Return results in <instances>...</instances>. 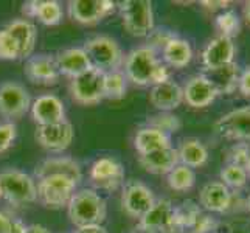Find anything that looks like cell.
<instances>
[{
  "label": "cell",
  "mask_w": 250,
  "mask_h": 233,
  "mask_svg": "<svg viewBox=\"0 0 250 233\" xmlns=\"http://www.w3.org/2000/svg\"><path fill=\"white\" fill-rule=\"evenodd\" d=\"M70 222L76 229L89 226H103L107 216V205L97 190L81 188L76 190L67 205Z\"/></svg>",
  "instance_id": "6da1fadb"
},
{
  "label": "cell",
  "mask_w": 250,
  "mask_h": 233,
  "mask_svg": "<svg viewBox=\"0 0 250 233\" xmlns=\"http://www.w3.org/2000/svg\"><path fill=\"white\" fill-rule=\"evenodd\" d=\"M83 50L87 55L90 65L103 73L117 72L125 63V55L120 44L114 38L104 34L85 41Z\"/></svg>",
  "instance_id": "7a4b0ae2"
},
{
  "label": "cell",
  "mask_w": 250,
  "mask_h": 233,
  "mask_svg": "<svg viewBox=\"0 0 250 233\" xmlns=\"http://www.w3.org/2000/svg\"><path fill=\"white\" fill-rule=\"evenodd\" d=\"M162 63L157 58V51L148 47L142 45L131 50L125 56V76L127 81L134 83L135 85H152L154 75Z\"/></svg>",
  "instance_id": "3957f363"
},
{
  "label": "cell",
  "mask_w": 250,
  "mask_h": 233,
  "mask_svg": "<svg viewBox=\"0 0 250 233\" xmlns=\"http://www.w3.org/2000/svg\"><path fill=\"white\" fill-rule=\"evenodd\" d=\"M0 193L2 199L16 207L38 201L36 180L19 169H5L0 172Z\"/></svg>",
  "instance_id": "277c9868"
},
{
  "label": "cell",
  "mask_w": 250,
  "mask_h": 233,
  "mask_svg": "<svg viewBox=\"0 0 250 233\" xmlns=\"http://www.w3.org/2000/svg\"><path fill=\"white\" fill-rule=\"evenodd\" d=\"M34 180H36L38 201L47 209L53 210L67 207L78 187V184H75L72 179L59 174H51Z\"/></svg>",
  "instance_id": "5b68a950"
},
{
  "label": "cell",
  "mask_w": 250,
  "mask_h": 233,
  "mask_svg": "<svg viewBox=\"0 0 250 233\" xmlns=\"http://www.w3.org/2000/svg\"><path fill=\"white\" fill-rule=\"evenodd\" d=\"M125 30L137 38H148L154 30V11L149 0H126L120 2Z\"/></svg>",
  "instance_id": "8992f818"
},
{
  "label": "cell",
  "mask_w": 250,
  "mask_h": 233,
  "mask_svg": "<svg viewBox=\"0 0 250 233\" xmlns=\"http://www.w3.org/2000/svg\"><path fill=\"white\" fill-rule=\"evenodd\" d=\"M70 93L73 101L78 105H98L100 101L104 100V73L93 67L89 68L87 72L72 80Z\"/></svg>",
  "instance_id": "52a82bcc"
},
{
  "label": "cell",
  "mask_w": 250,
  "mask_h": 233,
  "mask_svg": "<svg viewBox=\"0 0 250 233\" xmlns=\"http://www.w3.org/2000/svg\"><path fill=\"white\" fill-rule=\"evenodd\" d=\"M89 179L95 190L107 193L117 191L120 187L125 185V168L115 157L104 155L92 163Z\"/></svg>",
  "instance_id": "ba28073f"
},
{
  "label": "cell",
  "mask_w": 250,
  "mask_h": 233,
  "mask_svg": "<svg viewBox=\"0 0 250 233\" xmlns=\"http://www.w3.org/2000/svg\"><path fill=\"white\" fill-rule=\"evenodd\" d=\"M156 196L152 190L140 180H129L123 185L122 209L127 216L140 219L156 204Z\"/></svg>",
  "instance_id": "9c48e42d"
},
{
  "label": "cell",
  "mask_w": 250,
  "mask_h": 233,
  "mask_svg": "<svg viewBox=\"0 0 250 233\" xmlns=\"http://www.w3.org/2000/svg\"><path fill=\"white\" fill-rule=\"evenodd\" d=\"M214 131L221 137L235 142H250V106L238 107L224 114L214 123Z\"/></svg>",
  "instance_id": "30bf717a"
},
{
  "label": "cell",
  "mask_w": 250,
  "mask_h": 233,
  "mask_svg": "<svg viewBox=\"0 0 250 233\" xmlns=\"http://www.w3.org/2000/svg\"><path fill=\"white\" fill-rule=\"evenodd\" d=\"M30 107V93L22 84L14 81L0 84V115L5 118H21Z\"/></svg>",
  "instance_id": "8fae6325"
},
{
  "label": "cell",
  "mask_w": 250,
  "mask_h": 233,
  "mask_svg": "<svg viewBox=\"0 0 250 233\" xmlns=\"http://www.w3.org/2000/svg\"><path fill=\"white\" fill-rule=\"evenodd\" d=\"M115 11V2L110 0H70L68 14L78 23L95 25Z\"/></svg>",
  "instance_id": "7c38bea8"
},
{
  "label": "cell",
  "mask_w": 250,
  "mask_h": 233,
  "mask_svg": "<svg viewBox=\"0 0 250 233\" xmlns=\"http://www.w3.org/2000/svg\"><path fill=\"white\" fill-rule=\"evenodd\" d=\"M172 213L174 205L169 199L156 201L149 212L139 219V230L142 233H174Z\"/></svg>",
  "instance_id": "4fadbf2b"
},
{
  "label": "cell",
  "mask_w": 250,
  "mask_h": 233,
  "mask_svg": "<svg viewBox=\"0 0 250 233\" xmlns=\"http://www.w3.org/2000/svg\"><path fill=\"white\" fill-rule=\"evenodd\" d=\"M202 65L205 70L216 72L235 63V44L233 39L219 36L211 39L202 51Z\"/></svg>",
  "instance_id": "5bb4252c"
},
{
  "label": "cell",
  "mask_w": 250,
  "mask_h": 233,
  "mask_svg": "<svg viewBox=\"0 0 250 233\" xmlns=\"http://www.w3.org/2000/svg\"><path fill=\"white\" fill-rule=\"evenodd\" d=\"M36 137L38 143L51 152H61L67 149L73 142V126L67 120L61 123L47 125V126H38L36 127Z\"/></svg>",
  "instance_id": "9a60e30c"
},
{
  "label": "cell",
  "mask_w": 250,
  "mask_h": 233,
  "mask_svg": "<svg viewBox=\"0 0 250 233\" xmlns=\"http://www.w3.org/2000/svg\"><path fill=\"white\" fill-rule=\"evenodd\" d=\"M182 89H184V101L194 109L210 106L219 95L216 85L205 75H196L193 78H189V81Z\"/></svg>",
  "instance_id": "2e32d148"
},
{
  "label": "cell",
  "mask_w": 250,
  "mask_h": 233,
  "mask_svg": "<svg viewBox=\"0 0 250 233\" xmlns=\"http://www.w3.org/2000/svg\"><path fill=\"white\" fill-rule=\"evenodd\" d=\"M31 117L38 126H47L65 122V107L56 95H41L31 103Z\"/></svg>",
  "instance_id": "e0dca14e"
},
{
  "label": "cell",
  "mask_w": 250,
  "mask_h": 233,
  "mask_svg": "<svg viewBox=\"0 0 250 233\" xmlns=\"http://www.w3.org/2000/svg\"><path fill=\"white\" fill-rule=\"evenodd\" d=\"M25 76L34 84H55L59 80V70L55 56L39 53L31 55L25 63Z\"/></svg>",
  "instance_id": "ac0fdd59"
},
{
  "label": "cell",
  "mask_w": 250,
  "mask_h": 233,
  "mask_svg": "<svg viewBox=\"0 0 250 233\" xmlns=\"http://www.w3.org/2000/svg\"><path fill=\"white\" fill-rule=\"evenodd\" d=\"M51 174H59L72 179L75 184H80L83 179V171L80 163L70 157H48L42 160L34 168V177L41 179Z\"/></svg>",
  "instance_id": "d6986e66"
},
{
  "label": "cell",
  "mask_w": 250,
  "mask_h": 233,
  "mask_svg": "<svg viewBox=\"0 0 250 233\" xmlns=\"http://www.w3.org/2000/svg\"><path fill=\"white\" fill-rule=\"evenodd\" d=\"M231 205V193L222 182L205 184L199 193V207L208 213H224Z\"/></svg>",
  "instance_id": "ffe728a7"
},
{
  "label": "cell",
  "mask_w": 250,
  "mask_h": 233,
  "mask_svg": "<svg viewBox=\"0 0 250 233\" xmlns=\"http://www.w3.org/2000/svg\"><path fill=\"white\" fill-rule=\"evenodd\" d=\"M149 101L156 109L162 112H171L184 103V89L171 80L152 85L149 92Z\"/></svg>",
  "instance_id": "44dd1931"
},
{
  "label": "cell",
  "mask_w": 250,
  "mask_h": 233,
  "mask_svg": "<svg viewBox=\"0 0 250 233\" xmlns=\"http://www.w3.org/2000/svg\"><path fill=\"white\" fill-rule=\"evenodd\" d=\"M55 61L58 65L59 75L70 76L72 80L76 76H80L81 73L87 72L89 68H92L85 51L83 48H78V47L65 48V50L58 51V53L55 55Z\"/></svg>",
  "instance_id": "7402d4cb"
},
{
  "label": "cell",
  "mask_w": 250,
  "mask_h": 233,
  "mask_svg": "<svg viewBox=\"0 0 250 233\" xmlns=\"http://www.w3.org/2000/svg\"><path fill=\"white\" fill-rule=\"evenodd\" d=\"M140 167L156 176H167L168 172L179 165V155L177 149L169 146V148H163L159 151H154L145 155H139Z\"/></svg>",
  "instance_id": "603a6c76"
},
{
  "label": "cell",
  "mask_w": 250,
  "mask_h": 233,
  "mask_svg": "<svg viewBox=\"0 0 250 233\" xmlns=\"http://www.w3.org/2000/svg\"><path fill=\"white\" fill-rule=\"evenodd\" d=\"M6 30L14 38L17 47H19V58L25 59L30 58L36 47L38 31L36 27L28 19H16L8 23Z\"/></svg>",
  "instance_id": "cb8c5ba5"
},
{
  "label": "cell",
  "mask_w": 250,
  "mask_h": 233,
  "mask_svg": "<svg viewBox=\"0 0 250 233\" xmlns=\"http://www.w3.org/2000/svg\"><path fill=\"white\" fill-rule=\"evenodd\" d=\"M22 13L27 17L38 19L44 25H58L62 21V6L56 0H31L23 3Z\"/></svg>",
  "instance_id": "d4e9b609"
},
{
  "label": "cell",
  "mask_w": 250,
  "mask_h": 233,
  "mask_svg": "<svg viewBox=\"0 0 250 233\" xmlns=\"http://www.w3.org/2000/svg\"><path fill=\"white\" fill-rule=\"evenodd\" d=\"M169 146H172L171 137L156 127H142L134 135V148L139 152V155H145L163 148H169Z\"/></svg>",
  "instance_id": "484cf974"
},
{
  "label": "cell",
  "mask_w": 250,
  "mask_h": 233,
  "mask_svg": "<svg viewBox=\"0 0 250 233\" xmlns=\"http://www.w3.org/2000/svg\"><path fill=\"white\" fill-rule=\"evenodd\" d=\"M163 61L174 68L187 67L193 59V50L189 42L182 38H172L162 50Z\"/></svg>",
  "instance_id": "4316f807"
},
{
  "label": "cell",
  "mask_w": 250,
  "mask_h": 233,
  "mask_svg": "<svg viewBox=\"0 0 250 233\" xmlns=\"http://www.w3.org/2000/svg\"><path fill=\"white\" fill-rule=\"evenodd\" d=\"M179 163L189 168H201L208 160V149L197 139H187L177 148Z\"/></svg>",
  "instance_id": "83f0119b"
},
{
  "label": "cell",
  "mask_w": 250,
  "mask_h": 233,
  "mask_svg": "<svg viewBox=\"0 0 250 233\" xmlns=\"http://www.w3.org/2000/svg\"><path fill=\"white\" fill-rule=\"evenodd\" d=\"M202 213L199 204L194 201H185L179 207H174L172 213V224H174V233H180L187 229H193L196 219Z\"/></svg>",
  "instance_id": "f1b7e54d"
},
{
  "label": "cell",
  "mask_w": 250,
  "mask_h": 233,
  "mask_svg": "<svg viewBox=\"0 0 250 233\" xmlns=\"http://www.w3.org/2000/svg\"><path fill=\"white\" fill-rule=\"evenodd\" d=\"M167 182L171 190L179 193H184L191 190L196 184V172L193 168L185 167L182 163H179L172 168L167 174Z\"/></svg>",
  "instance_id": "f546056e"
},
{
  "label": "cell",
  "mask_w": 250,
  "mask_h": 233,
  "mask_svg": "<svg viewBox=\"0 0 250 233\" xmlns=\"http://www.w3.org/2000/svg\"><path fill=\"white\" fill-rule=\"evenodd\" d=\"M211 73L219 75L218 78H210V80L213 81V84L216 85L219 95L221 93H231L238 87L239 75H238V65L235 63L221 68V70L211 72Z\"/></svg>",
  "instance_id": "4dcf8cb0"
},
{
  "label": "cell",
  "mask_w": 250,
  "mask_h": 233,
  "mask_svg": "<svg viewBox=\"0 0 250 233\" xmlns=\"http://www.w3.org/2000/svg\"><path fill=\"white\" fill-rule=\"evenodd\" d=\"M127 90V80L122 70L104 73V98L122 100Z\"/></svg>",
  "instance_id": "1f68e13d"
},
{
  "label": "cell",
  "mask_w": 250,
  "mask_h": 233,
  "mask_svg": "<svg viewBox=\"0 0 250 233\" xmlns=\"http://www.w3.org/2000/svg\"><path fill=\"white\" fill-rule=\"evenodd\" d=\"M219 177H221V182L226 185L229 190L233 188V190H239L246 187L249 176L244 169V167L236 165V163H227L219 172Z\"/></svg>",
  "instance_id": "d6a6232c"
},
{
  "label": "cell",
  "mask_w": 250,
  "mask_h": 233,
  "mask_svg": "<svg viewBox=\"0 0 250 233\" xmlns=\"http://www.w3.org/2000/svg\"><path fill=\"white\" fill-rule=\"evenodd\" d=\"M216 27L221 31V36H227L233 39V36L239 33L241 23L239 17L235 11H224L216 17Z\"/></svg>",
  "instance_id": "836d02e7"
},
{
  "label": "cell",
  "mask_w": 250,
  "mask_h": 233,
  "mask_svg": "<svg viewBox=\"0 0 250 233\" xmlns=\"http://www.w3.org/2000/svg\"><path fill=\"white\" fill-rule=\"evenodd\" d=\"M148 126L156 127L159 131H163L169 135V132H177L182 125H180L179 117L169 114V112H160V114L152 115L148 120Z\"/></svg>",
  "instance_id": "e575fe53"
},
{
  "label": "cell",
  "mask_w": 250,
  "mask_h": 233,
  "mask_svg": "<svg viewBox=\"0 0 250 233\" xmlns=\"http://www.w3.org/2000/svg\"><path fill=\"white\" fill-rule=\"evenodd\" d=\"M0 59L3 61H14L19 58V47H17L14 38L6 28L0 30Z\"/></svg>",
  "instance_id": "d590c367"
},
{
  "label": "cell",
  "mask_w": 250,
  "mask_h": 233,
  "mask_svg": "<svg viewBox=\"0 0 250 233\" xmlns=\"http://www.w3.org/2000/svg\"><path fill=\"white\" fill-rule=\"evenodd\" d=\"M172 38H176V34L172 33V31H169V30H167V28H154L151 33H149V36H148V47H151V48H154V50H157V48H160V50H163V47H165L168 42L172 39Z\"/></svg>",
  "instance_id": "8d00e7d4"
},
{
  "label": "cell",
  "mask_w": 250,
  "mask_h": 233,
  "mask_svg": "<svg viewBox=\"0 0 250 233\" xmlns=\"http://www.w3.org/2000/svg\"><path fill=\"white\" fill-rule=\"evenodd\" d=\"M16 125L11 122L6 123H0V154L8 151L13 146L14 140H16Z\"/></svg>",
  "instance_id": "74e56055"
},
{
  "label": "cell",
  "mask_w": 250,
  "mask_h": 233,
  "mask_svg": "<svg viewBox=\"0 0 250 233\" xmlns=\"http://www.w3.org/2000/svg\"><path fill=\"white\" fill-rule=\"evenodd\" d=\"M216 227H218L216 219H214L211 214L202 212L199 214V218L196 219V222H194V226H193L191 230H193V233H210Z\"/></svg>",
  "instance_id": "f35d334b"
},
{
  "label": "cell",
  "mask_w": 250,
  "mask_h": 233,
  "mask_svg": "<svg viewBox=\"0 0 250 233\" xmlns=\"http://www.w3.org/2000/svg\"><path fill=\"white\" fill-rule=\"evenodd\" d=\"M249 149H250V148H249V145H247V143H239V145L233 146V148H231V151H230L229 163H236V165L244 167Z\"/></svg>",
  "instance_id": "ab89813d"
},
{
  "label": "cell",
  "mask_w": 250,
  "mask_h": 233,
  "mask_svg": "<svg viewBox=\"0 0 250 233\" xmlns=\"http://www.w3.org/2000/svg\"><path fill=\"white\" fill-rule=\"evenodd\" d=\"M238 89L239 92L244 95V97L250 98V65L244 68V72L239 75V81H238Z\"/></svg>",
  "instance_id": "60d3db41"
},
{
  "label": "cell",
  "mask_w": 250,
  "mask_h": 233,
  "mask_svg": "<svg viewBox=\"0 0 250 233\" xmlns=\"http://www.w3.org/2000/svg\"><path fill=\"white\" fill-rule=\"evenodd\" d=\"M0 233H11V218L0 212Z\"/></svg>",
  "instance_id": "b9f144b4"
},
{
  "label": "cell",
  "mask_w": 250,
  "mask_h": 233,
  "mask_svg": "<svg viewBox=\"0 0 250 233\" xmlns=\"http://www.w3.org/2000/svg\"><path fill=\"white\" fill-rule=\"evenodd\" d=\"M76 233H109V232L106 230L104 226H89V227L78 229Z\"/></svg>",
  "instance_id": "7bdbcfd3"
},
{
  "label": "cell",
  "mask_w": 250,
  "mask_h": 233,
  "mask_svg": "<svg viewBox=\"0 0 250 233\" xmlns=\"http://www.w3.org/2000/svg\"><path fill=\"white\" fill-rule=\"evenodd\" d=\"M27 226L21 219H11V233H25Z\"/></svg>",
  "instance_id": "ee69618b"
},
{
  "label": "cell",
  "mask_w": 250,
  "mask_h": 233,
  "mask_svg": "<svg viewBox=\"0 0 250 233\" xmlns=\"http://www.w3.org/2000/svg\"><path fill=\"white\" fill-rule=\"evenodd\" d=\"M25 233H50V230L44 226H39V224H31V226H27Z\"/></svg>",
  "instance_id": "f6af8a7d"
},
{
  "label": "cell",
  "mask_w": 250,
  "mask_h": 233,
  "mask_svg": "<svg viewBox=\"0 0 250 233\" xmlns=\"http://www.w3.org/2000/svg\"><path fill=\"white\" fill-rule=\"evenodd\" d=\"M201 5L207 6L208 10H216V8H227L229 2H201Z\"/></svg>",
  "instance_id": "bcb514c9"
},
{
  "label": "cell",
  "mask_w": 250,
  "mask_h": 233,
  "mask_svg": "<svg viewBox=\"0 0 250 233\" xmlns=\"http://www.w3.org/2000/svg\"><path fill=\"white\" fill-rule=\"evenodd\" d=\"M244 19H246L247 25L250 27V2L244 3Z\"/></svg>",
  "instance_id": "7dc6e473"
},
{
  "label": "cell",
  "mask_w": 250,
  "mask_h": 233,
  "mask_svg": "<svg viewBox=\"0 0 250 233\" xmlns=\"http://www.w3.org/2000/svg\"><path fill=\"white\" fill-rule=\"evenodd\" d=\"M244 169L247 172V176L250 177V149L247 152V159H246V163H244Z\"/></svg>",
  "instance_id": "c3c4849f"
},
{
  "label": "cell",
  "mask_w": 250,
  "mask_h": 233,
  "mask_svg": "<svg viewBox=\"0 0 250 233\" xmlns=\"http://www.w3.org/2000/svg\"><path fill=\"white\" fill-rule=\"evenodd\" d=\"M247 210H249V213H250V196H249V199H247Z\"/></svg>",
  "instance_id": "681fc988"
},
{
  "label": "cell",
  "mask_w": 250,
  "mask_h": 233,
  "mask_svg": "<svg viewBox=\"0 0 250 233\" xmlns=\"http://www.w3.org/2000/svg\"><path fill=\"white\" fill-rule=\"evenodd\" d=\"M0 199H2V193H0Z\"/></svg>",
  "instance_id": "f907efd6"
}]
</instances>
